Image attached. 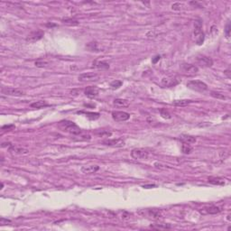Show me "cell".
<instances>
[{
	"label": "cell",
	"mask_w": 231,
	"mask_h": 231,
	"mask_svg": "<svg viewBox=\"0 0 231 231\" xmlns=\"http://www.w3.org/2000/svg\"><path fill=\"white\" fill-rule=\"evenodd\" d=\"M58 127L62 131L71 134L72 136H77V135H80V134L82 133L81 129L74 122H72V121L63 120L59 123Z\"/></svg>",
	"instance_id": "cell-1"
},
{
	"label": "cell",
	"mask_w": 231,
	"mask_h": 231,
	"mask_svg": "<svg viewBox=\"0 0 231 231\" xmlns=\"http://www.w3.org/2000/svg\"><path fill=\"white\" fill-rule=\"evenodd\" d=\"M194 36H195V41L198 45L203 43L205 39V34L202 31V21L198 19L194 23Z\"/></svg>",
	"instance_id": "cell-2"
},
{
	"label": "cell",
	"mask_w": 231,
	"mask_h": 231,
	"mask_svg": "<svg viewBox=\"0 0 231 231\" xmlns=\"http://www.w3.org/2000/svg\"><path fill=\"white\" fill-rule=\"evenodd\" d=\"M187 87L192 90L204 92L208 90V85L201 80H190L187 83Z\"/></svg>",
	"instance_id": "cell-3"
},
{
	"label": "cell",
	"mask_w": 231,
	"mask_h": 231,
	"mask_svg": "<svg viewBox=\"0 0 231 231\" xmlns=\"http://www.w3.org/2000/svg\"><path fill=\"white\" fill-rule=\"evenodd\" d=\"M181 70L185 76H194L199 72V68L195 65L189 64V63H183L181 66Z\"/></svg>",
	"instance_id": "cell-4"
},
{
	"label": "cell",
	"mask_w": 231,
	"mask_h": 231,
	"mask_svg": "<svg viewBox=\"0 0 231 231\" xmlns=\"http://www.w3.org/2000/svg\"><path fill=\"white\" fill-rule=\"evenodd\" d=\"M148 155V152L143 148H135L131 152V156L136 160H145L147 159Z\"/></svg>",
	"instance_id": "cell-5"
},
{
	"label": "cell",
	"mask_w": 231,
	"mask_h": 231,
	"mask_svg": "<svg viewBox=\"0 0 231 231\" xmlns=\"http://www.w3.org/2000/svg\"><path fill=\"white\" fill-rule=\"evenodd\" d=\"M2 94L7 95V96H15V97H22L26 95V92L19 90V89H15V88H9V87H3L1 89Z\"/></svg>",
	"instance_id": "cell-6"
},
{
	"label": "cell",
	"mask_w": 231,
	"mask_h": 231,
	"mask_svg": "<svg viewBox=\"0 0 231 231\" xmlns=\"http://www.w3.org/2000/svg\"><path fill=\"white\" fill-rule=\"evenodd\" d=\"M102 144L107 146H112V147H123L125 146V141L121 138H115V139H104L102 141Z\"/></svg>",
	"instance_id": "cell-7"
},
{
	"label": "cell",
	"mask_w": 231,
	"mask_h": 231,
	"mask_svg": "<svg viewBox=\"0 0 231 231\" xmlns=\"http://www.w3.org/2000/svg\"><path fill=\"white\" fill-rule=\"evenodd\" d=\"M79 80L81 82H89V81H96L100 79V75L95 72H87V73H82L78 77Z\"/></svg>",
	"instance_id": "cell-8"
},
{
	"label": "cell",
	"mask_w": 231,
	"mask_h": 231,
	"mask_svg": "<svg viewBox=\"0 0 231 231\" xmlns=\"http://www.w3.org/2000/svg\"><path fill=\"white\" fill-rule=\"evenodd\" d=\"M44 35V33L43 31H41V30H38V31H33L32 33H30L27 37H26V42H29V43H35L39 40H41Z\"/></svg>",
	"instance_id": "cell-9"
},
{
	"label": "cell",
	"mask_w": 231,
	"mask_h": 231,
	"mask_svg": "<svg viewBox=\"0 0 231 231\" xmlns=\"http://www.w3.org/2000/svg\"><path fill=\"white\" fill-rule=\"evenodd\" d=\"M112 117L117 122H124L130 118V115L125 111H114L112 112Z\"/></svg>",
	"instance_id": "cell-10"
},
{
	"label": "cell",
	"mask_w": 231,
	"mask_h": 231,
	"mask_svg": "<svg viewBox=\"0 0 231 231\" xmlns=\"http://www.w3.org/2000/svg\"><path fill=\"white\" fill-rule=\"evenodd\" d=\"M196 62L204 67H211L213 65V60L210 57H208L206 55H198L196 57Z\"/></svg>",
	"instance_id": "cell-11"
},
{
	"label": "cell",
	"mask_w": 231,
	"mask_h": 231,
	"mask_svg": "<svg viewBox=\"0 0 231 231\" xmlns=\"http://www.w3.org/2000/svg\"><path fill=\"white\" fill-rule=\"evenodd\" d=\"M222 211V209L220 207L218 206H214V205H211V206H209V207H205V208L201 209V210H200V213L202 214H217Z\"/></svg>",
	"instance_id": "cell-12"
},
{
	"label": "cell",
	"mask_w": 231,
	"mask_h": 231,
	"mask_svg": "<svg viewBox=\"0 0 231 231\" xmlns=\"http://www.w3.org/2000/svg\"><path fill=\"white\" fill-rule=\"evenodd\" d=\"M99 93H100V90H99L98 87H96V86L87 87L86 90H85V91H84V94L90 99H95L96 97L99 96Z\"/></svg>",
	"instance_id": "cell-13"
},
{
	"label": "cell",
	"mask_w": 231,
	"mask_h": 231,
	"mask_svg": "<svg viewBox=\"0 0 231 231\" xmlns=\"http://www.w3.org/2000/svg\"><path fill=\"white\" fill-rule=\"evenodd\" d=\"M179 83V80L174 77H166L162 80V85L163 87H173Z\"/></svg>",
	"instance_id": "cell-14"
},
{
	"label": "cell",
	"mask_w": 231,
	"mask_h": 231,
	"mask_svg": "<svg viewBox=\"0 0 231 231\" xmlns=\"http://www.w3.org/2000/svg\"><path fill=\"white\" fill-rule=\"evenodd\" d=\"M81 172L83 173L86 174H91V173H95L100 170V166L99 165H84L81 167Z\"/></svg>",
	"instance_id": "cell-15"
},
{
	"label": "cell",
	"mask_w": 231,
	"mask_h": 231,
	"mask_svg": "<svg viewBox=\"0 0 231 231\" xmlns=\"http://www.w3.org/2000/svg\"><path fill=\"white\" fill-rule=\"evenodd\" d=\"M8 150L12 153V154H28V150L26 149V148H23V147H20V146H16V145H14L12 144L11 146L8 148Z\"/></svg>",
	"instance_id": "cell-16"
},
{
	"label": "cell",
	"mask_w": 231,
	"mask_h": 231,
	"mask_svg": "<svg viewBox=\"0 0 231 231\" xmlns=\"http://www.w3.org/2000/svg\"><path fill=\"white\" fill-rule=\"evenodd\" d=\"M208 181L213 185H218V186H223L226 184L225 180L220 177H209Z\"/></svg>",
	"instance_id": "cell-17"
},
{
	"label": "cell",
	"mask_w": 231,
	"mask_h": 231,
	"mask_svg": "<svg viewBox=\"0 0 231 231\" xmlns=\"http://www.w3.org/2000/svg\"><path fill=\"white\" fill-rule=\"evenodd\" d=\"M114 105L117 107H127L129 106V102L123 99H116L114 100Z\"/></svg>",
	"instance_id": "cell-18"
},
{
	"label": "cell",
	"mask_w": 231,
	"mask_h": 231,
	"mask_svg": "<svg viewBox=\"0 0 231 231\" xmlns=\"http://www.w3.org/2000/svg\"><path fill=\"white\" fill-rule=\"evenodd\" d=\"M181 137V140L185 143V144H194L196 142V138L194 137V136H188V135H182L180 136Z\"/></svg>",
	"instance_id": "cell-19"
},
{
	"label": "cell",
	"mask_w": 231,
	"mask_h": 231,
	"mask_svg": "<svg viewBox=\"0 0 231 231\" xmlns=\"http://www.w3.org/2000/svg\"><path fill=\"white\" fill-rule=\"evenodd\" d=\"M63 23L66 26H76L79 25V22L76 19H72V18H63L62 19Z\"/></svg>",
	"instance_id": "cell-20"
},
{
	"label": "cell",
	"mask_w": 231,
	"mask_h": 231,
	"mask_svg": "<svg viewBox=\"0 0 231 231\" xmlns=\"http://www.w3.org/2000/svg\"><path fill=\"white\" fill-rule=\"evenodd\" d=\"M149 215L151 217H153L154 220H158V218H160L162 217V212L161 210H155V209H153V210H149Z\"/></svg>",
	"instance_id": "cell-21"
},
{
	"label": "cell",
	"mask_w": 231,
	"mask_h": 231,
	"mask_svg": "<svg viewBox=\"0 0 231 231\" xmlns=\"http://www.w3.org/2000/svg\"><path fill=\"white\" fill-rule=\"evenodd\" d=\"M74 140L76 141H90L91 139L90 136L88 135V134H80V135L74 136Z\"/></svg>",
	"instance_id": "cell-22"
},
{
	"label": "cell",
	"mask_w": 231,
	"mask_h": 231,
	"mask_svg": "<svg viewBox=\"0 0 231 231\" xmlns=\"http://www.w3.org/2000/svg\"><path fill=\"white\" fill-rule=\"evenodd\" d=\"M192 101L190 100H175L173 101V105L176 107H186L189 104H190Z\"/></svg>",
	"instance_id": "cell-23"
},
{
	"label": "cell",
	"mask_w": 231,
	"mask_h": 231,
	"mask_svg": "<svg viewBox=\"0 0 231 231\" xmlns=\"http://www.w3.org/2000/svg\"><path fill=\"white\" fill-rule=\"evenodd\" d=\"M47 106H48V104L43 100H39V101H36V102H33L31 104V107L33 108H42V107H47Z\"/></svg>",
	"instance_id": "cell-24"
},
{
	"label": "cell",
	"mask_w": 231,
	"mask_h": 231,
	"mask_svg": "<svg viewBox=\"0 0 231 231\" xmlns=\"http://www.w3.org/2000/svg\"><path fill=\"white\" fill-rule=\"evenodd\" d=\"M210 95L211 97H213L215 99H217V100H226L227 99V97L223 93L218 92V91H211Z\"/></svg>",
	"instance_id": "cell-25"
},
{
	"label": "cell",
	"mask_w": 231,
	"mask_h": 231,
	"mask_svg": "<svg viewBox=\"0 0 231 231\" xmlns=\"http://www.w3.org/2000/svg\"><path fill=\"white\" fill-rule=\"evenodd\" d=\"M181 151L183 154H189L192 152V147L190 146V145L189 144H185L183 143V144H182V147H181Z\"/></svg>",
	"instance_id": "cell-26"
},
{
	"label": "cell",
	"mask_w": 231,
	"mask_h": 231,
	"mask_svg": "<svg viewBox=\"0 0 231 231\" xmlns=\"http://www.w3.org/2000/svg\"><path fill=\"white\" fill-rule=\"evenodd\" d=\"M48 65H49V62H47V60H36L35 62V66L36 67H38V68H43V67H47Z\"/></svg>",
	"instance_id": "cell-27"
},
{
	"label": "cell",
	"mask_w": 231,
	"mask_h": 231,
	"mask_svg": "<svg viewBox=\"0 0 231 231\" xmlns=\"http://www.w3.org/2000/svg\"><path fill=\"white\" fill-rule=\"evenodd\" d=\"M80 113H84L91 120H96L100 117V113H94V112H80Z\"/></svg>",
	"instance_id": "cell-28"
},
{
	"label": "cell",
	"mask_w": 231,
	"mask_h": 231,
	"mask_svg": "<svg viewBox=\"0 0 231 231\" xmlns=\"http://www.w3.org/2000/svg\"><path fill=\"white\" fill-rule=\"evenodd\" d=\"M122 84H123V82L121 81V80H113V81L110 83V88H111L112 90H117L118 88H120L121 86H122Z\"/></svg>",
	"instance_id": "cell-29"
},
{
	"label": "cell",
	"mask_w": 231,
	"mask_h": 231,
	"mask_svg": "<svg viewBox=\"0 0 231 231\" xmlns=\"http://www.w3.org/2000/svg\"><path fill=\"white\" fill-rule=\"evenodd\" d=\"M97 68L99 70H107L109 69V64L106 62H99L97 63Z\"/></svg>",
	"instance_id": "cell-30"
},
{
	"label": "cell",
	"mask_w": 231,
	"mask_h": 231,
	"mask_svg": "<svg viewBox=\"0 0 231 231\" xmlns=\"http://www.w3.org/2000/svg\"><path fill=\"white\" fill-rule=\"evenodd\" d=\"M185 7V6L182 3H174L172 5V9L175 11H181Z\"/></svg>",
	"instance_id": "cell-31"
},
{
	"label": "cell",
	"mask_w": 231,
	"mask_h": 231,
	"mask_svg": "<svg viewBox=\"0 0 231 231\" xmlns=\"http://www.w3.org/2000/svg\"><path fill=\"white\" fill-rule=\"evenodd\" d=\"M160 114H161V116H162L163 118H165V119H170V118L172 117L171 114H170L165 108H161V109H160Z\"/></svg>",
	"instance_id": "cell-32"
},
{
	"label": "cell",
	"mask_w": 231,
	"mask_h": 231,
	"mask_svg": "<svg viewBox=\"0 0 231 231\" xmlns=\"http://www.w3.org/2000/svg\"><path fill=\"white\" fill-rule=\"evenodd\" d=\"M230 31H231V26H230V22H228L226 26V28H225V34H226L227 37H229Z\"/></svg>",
	"instance_id": "cell-33"
},
{
	"label": "cell",
	"mask_w": 231,
	"mask_h": 231,
	"mask_svg": "<svg viewBox=\"0 0 231 231\" xmlns=\"http://www.w3.org/2000/svg\"><path fill=\"white\" fill-rule=\"evenodd\" d=\"M7 223H11V221H10L9 220H6V218H5V217H1V218H0V224H1L2 226L6 225Z\"/></svg>",
	"instance_id": "cell-34"
},
{
	"label": "cell",
	"mask_w": 231,
	"mask_h": 231,
	"mask_svg": "<svg viewBox=\"0 0 231 231\" xmlns=\"http://www.w3.org/2000/svg\"><path fill=\"white\" fill-rule=\"evenodd\" d=\"M15 128V126L14 125H8V126H4L2 127V129L5 130V129H8V130H12Z\"/></svg>",
	"instance_id": "cell-35"
},
{
	"label": "cell",
	"mask_w": 231,
	"mask_h": 231,
	"mask_svg": "<svg viewBox=\"0 0 231 231\" xmlns=\"http://www.w3.org/2000/svg\"><path fill=\"white\" fill-rule=\"evenodd\" d=\"M160 59H161V56H160V55H157V56H155V57H154V58L153 59V60H152V63H153L154 64H155V63H157V62H158V60H159Z\"/></svg>",
	"instance_id": "cell-36"
},
{
	"label": "cell",
	"mask_w": 231,
	"mask_h": 231,
	"mask_svg": "<svg viewBox=\"0 0 231 231\" xmlns=\"http://www.w3.org/2000/svg\"><path fill=\"white\" fill-rule=\"evenodd\" d=\"M224 74L228 78V79H230L231 78V75H230V69L228 68V69H227L225 71H224Z\"/></svg>",
	"instance_id": "cell-37"
},
{
	"label": "cell",
	"mask_w": 231,
	"mask_h": 231,
	"mask_svg": "<svg viewBox=\"0 0 231 231\" xmlns=\"http://www.w3.org/2000/svg\"><path fill=\"white\" fill-rule=\"evenodd\" d=\"M153 187H156L155 184H148V185H144L143 188H145V189H150V188H153Z\"/></svg>",
	"instance_id": "cell-38"
},
{
	"label": "cell",
	"mask_w": 231,
	"mask_h": 231,
	"mask_svg": "<svg viewBox=\"0 0 231 231\" xmlns=\"http://www.w3.org/2000/svg\"><path fill=\"white\" fill-rule=\"evenodd\" d=\"M46 26L47 27H54V26H56V25H54V23H47Z\"/></svg>",
	"instance_id": "cell-39"
}]
</instances>
